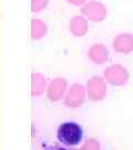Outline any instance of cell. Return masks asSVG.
I'll use <instances>...</instances> for the list:
<instances>
[{
	"mask_svg": "<svg viewBox=\"0 0 133 150\" xmlns=\"http://www.w3.org/2000/svg\"><path fill=\"white\" fill-rule=\"evenodd\" d=\"M83 137V130L80 125L73 121L61 123L57 130V138L62 145L73 147L79 145Z\"/></svg>",
	"mask_w": 133,
	"mask_h": 150,
	"instance_id": "6da1fadb",
	"label": "cell"
},
{
	"mask_svg": "<svg viewBox=\"0 0 133 150\" xmlns=\"http://www.w3.org/2000/svg\"><path fill=\"white\" fill-rule=\"evenodd\" d=\"M44 150H69L65 147H62V146H51V147H48Z\"/></svg>",
	"mask_w": 133,
	"mask_h": 150,
	"instance_id": "7a4b0ae2",
	"label": "cell"
}]
</instances>
